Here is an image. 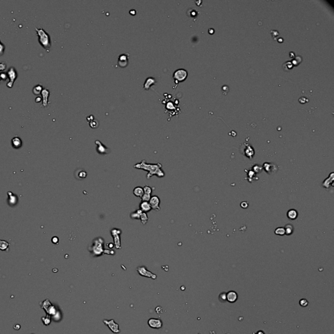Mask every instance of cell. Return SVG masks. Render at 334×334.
<instances>
[{
  "instance_id": "cell-1",
  "label": "cell",
  "mask_w": 334,
  "mask_h": 334,
  "mask_svg": "<svg viewBox=\"0 0 334 334\" xmlns=\"http://www.w3.org/2000/svg\"><path fill=\"white\" fill-rule=\"evenodd\" d=\"M136 169H142L144 170L148 171L147 179H149L151 177L155 175L159 178H163L165 176V173L161 169L162 165L161 163L157 164H148L145 160H142L140 163H137L133 166Z\"/></svg>"
},
{
  "instance_id": "cell-2",
  "label": "cell",
  "mask_w": 334,
  "mask_h": 334,
  "mask_svg": "<svg viewBox=\"0 0 334 334\" xmlns=\"http://www.w3.org/2000/svg\"><path fill=\"white\" fill-rule=\"evenodd\" d=\"M38 36V40L40 45L43 46L46 51L49 52V49L52 46L51 39L48 33L45 32L43 28H35Z\"/></svg>"
},
{
  "instance_id": "cell-3",
  "label": "cell",
  "mask_w": 334,
  "mask_h": 334,
  "mask_svg": "<svg viewBox=\"0 0 334 334\" xmlns=\"http://www.w3.org/2000/svg\"><path fill=\"white\" fill-rule=\"evenodd\" d=\"M91 252L94 256L101 255L103 253V239L102 238H99L95 239L92 245V249L90 250Z\"/></svg>"
},
{
  "instance_id": "cell-4",
  "label": "cell",
  "mask_w": 334,
  "mask_h": 334,
  "mask_svg": "<svg viewBox=\"0 0 334 334\" xmlns=\"http://www.w3.org/2000/svg\"><path fill=\"white\" fill-rule=\"evenodd\" d=\"M187 76V72L185 69H178L176 71H174L173 74V78L176 84L185 80Z\"/></svg>"
},
{
  "instance_id": "cell-5",
  "label": "cell",
  "mask_w": 334,
  "mask_h": 334,
  "mask_svg": "<svg viewBox=\"0 0 334 334\" xmlns=\"http://www.w3.org/2000/svg\"><path fill=\"white\" fill-rule=\"evenodd\" d=\"M7 74L8 76V79H9V82H7V86L9 88H11L13 86L14 81L16 80V78H17V73L14 67H11L7 73Z\"/></svg>"
},
{
  "instance_id": "cell-6",
  "label": "cell",
  "mask_w": 334,
  "mask_h": 334,
  "mask_svg": "<svg viewBox=\"0 0 334 334\" xmlns=\"http://www.w3.org/2000/svg\"><path fill=\"white\" fill-rule=\"evenodd\" d=\"M137 271L141 276H143V277L151 278L152 279H157V275L147 270V268L145 266H140L137 268Z\"/></svg>"
},
{
  "instance_id": "cell-7",
  "label": "cell",
  "mask_w": 334,
  "mask_h": 334,
  "mask_svg": "<svg viewBox=\"0 0 334 334\" xmlns=\"http://www.w3.org/2000/svg\"><path fill=\"white\" fill-rule=\"evenodd\" d=\"M103 322L105 325L108 326L110 330L114 333H119L120 330L119 328V324L116 323L113 319L111 320H103Z\"/></svg>"
},
{
  "instance_id": "cell-8",
  "label": "cell",
  "mask_w": 334,
  "mask_h": 334,
  "mask_svg": "<svg viewBox=\"0 0 334 334\" xmlns=\"http://www.w3.org/2000/svg\"><path fill=\"white\" fill-rule=\"evenodd\" d=\"M148 324L151 328L161 329L163 327V322L160 318H151L148 320Z\"/></svg>"
},
{
  "instance_id": "cell-9",
  "label": "cell",
  "mask_w": 334,
  "mask_h": 334,
  "mask_svg": "<svg viewBox=\"0 0 334 334\" xmlns=\"http://www.w3.org/2000/svg\"><path fill=\"white\" fill-rule=\"evenodd\" d=\"M121 233V231L118 229H114L111 230V234L114 238V245L116 249H121V241L120 238H119V234Z\"/></svg>"
},
{
  "instance_id": "cell-10",
  "label": "cell",
  "mask_w": 334,
  "mask_h": 334,
  "mask_svg": "<svg viewBox=\"0 0 334 334\" xmlns=\"http://www.w3.org/2000/svg\"><path fill=\"white\" fill-rule=\"evenodd\" d=\"M149 203L150 204L151 209L156 210V211H160L161 210V208H160V198L157 196L155 195V196H153L152 197H151L150 200L149 201Z\"/></svg>"
},
{
  "instance_id": "cell-11",
  "label": "cell",
  "mask_w": 334,
  "mask_h": 334,
  "mask_svg": "<svg viewBox=\"0 0 334 334\" xmlns=\"http://www.w3.org/2000/svg\"><path fill=\"white\" fill-rule=\"evenodd\" d=\"M50 91L46 88L43 89L41 92L42 95V100H43V104L41 106L43 108H46L48 104V98L50 96Z\"/></svg>"
},
{
  "instance_id": "cell-12",
  "label": "cell",
  "mask_w": 334,
  "mask_h": 334,
  "mask_svg": "<svg viewBox=\"0 0 334 334\" xmlns=\"http://www.w3.org/2000/svg\"><path fill=\"white\" fill-rule=\"evenodd\" d=\"M95 144L97 145L96 150L99 154H107L108 153V148L104 146L99 140L95 141Z\"/></svg>"
},
{
  "instance_id": "cell-13",
  "label": "cell",
  "mask_w": 334,
  "mask_h": 334,
  "mask_svg": "<svg viewBox=\"0 0 334 334\" xmlns=\"http://www.w3.org/2000/svg\"><path fill=\"white\" fill-rule=\"evenodd\" d=\"M129 63V57L127 54H122L119 56L118 58V65L121 67H125L127 66Z\"/></svg>"
},
{
  "instance_id": "cell-14",
  "label": "cell",
  "mask_w": 334,
  "mask_h": 334,
  "mask_svg": "<svg viewBox=\"0 0 334 334\" xmlns=\"http://www.w3.org/2000/svg\"><path fill=\"white\" fill-rule=\"evenodd\" d=\"M238 298V294L235 291H229L227 294V301L230 303H235Z\"/></svg>"
},
{
  "instance_id": "cell-15",
  "label": "cell",
  "mask_w": 334,
  "mask_h": 334,
  "mask_svg": "<svg viewBox=\"0 0 334 334\" xmlns=\"http://www.w3.org/2000/svg\"><path fill=\"white\" fill-rule=\"evenodd\" d=\"M140 208L141 210L144 213L149 212V211H150L151 210V206L149 204V202L142 201L140 203Z\"/></svg>"
},
{
  "instance_id": "cell-16",
  "label": "cell",
  "mask_w": 334,
  "mask_h": 334,
  "mask_svg": "<svg viewBox=\"0 0 334 334\" xmlns=\"http://www.w3.org/2000/svg\"><path fill=\"white\" fill-rule=\"evenodd\" d=\"M155 83V80L154 78L148 77L145 81V83L144 84L143 87L145 89H149L150 86L151 85H154Z\"/></svg>"
},
{
  "instance_id": "cell-17",
  "label": "cell",
  "mask_w": 334,
  "mask_h": 334,
  "mask_svg": "<svg viewBox=\"0 0 334 334\" xmlns=\"http://www.w3.org/2000/svg\"><path fill=\"white\" fill-rule=\"evenodd\" d=\"M11 143L13 146L14 148H19L22 146V140L18 136H15L12 139Z\"/></svg>"
},
{
  "instance_id": "cell-18",
  "label": "cell",
  "mask_w": 334,
  "mask_h": 334,
  "mask_svg": "<svg viewBox=\"0 0 334 334\" xmlns=\"http://www.w3.org/2000/svg\"><path fill=\"white\" fill-rule=\"evenodd\" d=\"M133 194L136 197L142 198V197L144 194L143 188L141 187H135L133 189Z\"/></svg>"
},
{
  "instance_id": "cell-19",
  "label": "cell",
  "mask_w": 334,
  "mask_h": 334,
  "mask_svg": "<svg viewBox=\"0 0 334 334\" xmlns=\"http://www.w3.org/2000/svg\"><path fill=\"white\" fill-rule=\"evenodd\" d=\"M287 216L290 219H296L298 217V212L295 209H290L287 213Z\"/></svg>"
},
{
  "instance_id": "cell-20",
  "label": "cell",
  "mask_w": 334,
  "mask_h": 334,
  "mask_svg": "<svg viewBox=\"0 0 334 334\" xmlns=\"http://www.w3.org/2000/svg\"><path fill=\"white\" fill-rule=\"evenodd\" d=\"M10 245V244L5 240L0 239V250L2 251H8V247Z\"/></svg>"
},
{
  "instance_id": "cell-21",
  "label": "cell",
  "mask_w": 334,
  "mask_h": 334,
  "mask_svg": "<svg viewBox=\"0 0 334 334\" xmlns=\"http://www.w3.org/2000/svg\"><path fill=\"white\" fill-rule=\"evenodd\" d=\"M42 90H43V86L40 84L36 85L33 88V93L34 95H39L41 94Z\"/></svg>"
},
{
  "instance_id": "cell-22",
  "label": "cell",
  "mask_w": 334,
  "mask_h": 334,
  "mask_svg": "<svg viewBox=\"0 0 334 334\" xmlns=\"http://www.w3.org/2000/svg\"><path fill=\"white\" fill-rule=\"evenodd\" d=\"M142 212H143V211H142L140 209H137L136 211H135V212L132 213V214H130V217H131L132 219H140V215Z\"/></svg>"
},
{
  "instance_id": "cell-23",
  "label": "cell",
  "mask_w": 334,
  "mask_h": 334,
  "mask_svg": "<svg viewBox=\"0 0 334 334\" xmlns=\"http://www.w3.org/2000/svg\"><path fill=\"white\" fill-rule=\"evenodd\" d=\"M140 219L141 220V222H142V224H144V225L146 224V222H148V215H147L146 213L142 212L140 215Z\"/></svg>"
},
{
  "instance_id": "cell-24",
  "label": "cell",
  "mask_w": 334,
  "mask_h": 334,
  "mask_svg": "<svg viewBox=\"0 0 334 334\" xmlns=\"http://www.w3.org/2000/svg\"><path fill=\"white\" fill-rule=\"evenodd\" d=\"M285 231V234H287V235H290L293 232V227L291 225H286Z\"/></svg>"
},
{
  "instance_id": "cell-25",
  "label": "cell",
  "mask_w": 334,
  "mask_h": 334,
  "mask_svg": "<svg viewBox=\"0 0 334 334\" xmlns=\"http://www.w3.org/2000/svg\"><path fill=\"white\" fill-rule=\"evenodd\" d=\"M219 300L221 303H225V301H227V293H221L219 294Z\"/></svg>"
},
{
  "instance_id": "cell-26",
  "label": "cell",
  "mask_w": 334,
  "mask_h": 334,
  "mask_svg": "<svg viewBox=\"0 0 334 334\" xmlns=\"http://www.w3.org/2000/svg\"><path fill=\"white\" fill-rule=\"evenodd\" d=\"M275 234H278V235H280V236H282V235H284V234H285V228H281V227L277 228V229L275 230Z\"/></svg>"
},
{
  "instance_id": "cell-27",
  "label": "cell",
  "mask_w": 334,
  "mask_h": 334,
  "mask_svg": "<svg viewBox=\"0 0 334 334\" xmlns=\"http://www.w3.org/2000/svg\"><path fill=\"white\" fill-rule=\"evenodd\" d=\"M144 189V194H148V195H151L152 192V189L150 187H149L148 185H146L144 186V187L143 188Z\"/></svg>"
},
{
  "instance_id": "cell-28",
  "label": "cell",
  "mask_w": 334,
  "mask_h": 334,
  "mask_svg": "<svg viewBox=\"0 0 334 334\" xmlns=\"http://www.w3.org/2000/svg\"><path fill=\"white\" fill-rule=\"evenodd\" d=\"M299 303H300V306H301V307H307V306L309 305V301H307L306 299H301V300H300V302Z\"/></svg>"
},
{
  "instance_id": "cell-29",
  "label": "cell",
  "mask_w": 334,
  "mask_h": 334,
  "mask_svg": "<svg viewBox=\"0 0 334 334\" xmlns=\"http://www.w3.org/2000/svg\"><path fill=\"white\" fill-rule=\"evenodd\" d=\"M142 201H144V202H149V200L151 198V195H148V194H144V195L142 197Z\"/></svg>"
},
{
  "instance_id": "cell-30",
  "label": "cell",
  "mask_w": 334,
  "mask_h": 334,
  "mask_svg": "<svg viewBox=\"0 0 334 334\" xmlns=\"http://www.w3.org/2000/svg\"><path fill=\"white\" fill-rule=\"evenodd\" d=\"M78 176H79V178H80V179H84V178H85L86 176H87V173H86L85 171L81 170L79 172L78 174Z\"/></svg>"
},
{
  "instance_id": "cell-31",
  "label": "cell",
  "mask_w": 334,
  "mask_h": 334,
  "mask_svg": "<svg viewBox=\"0 0 334 334\" xmlns=\"http://www.w3.org/2000/svg\"><path fill=\"white\" fill-rule=\"evenodd\" d=\"M5 45L3 44H2L1 41H0V56L3 55L4 54V50H5Z\"/></svg>"
},
{
  "instance_id": "cell-32",
  "label": "cell",
  "mask_w": 334,
  "mask_h": 334,
  "mask_svg": "<svg viewBox=\"0 0 334 334\" xmlns=\"http://www.w3.org/2000/svg\"><path fill=\"white\" fill-rule=\"evenodd\" d=\"M0 76H1V78H2V80H9V79H8V76H7V73H2L0 74Z\"/></svg>"
},
{
  "instance_id": "cell-33",
  "label": "cell",
  "mask_w": 334,
  "mask_h": 334,
  "mask_svg": "<svg viewBox=\"0 0 334 334\" xmlns=\"http://www.w3.org/2000/svg\"><path fill=\"white\" fill-rule=\"evenodd\" d=\"M155 312H156L157 314H160V313H163V308L161 307V306H157V307L155 308Z\"/></svg>"
},
{
  "instance_id": "cell-34",
  "label": "cell",
  "mask_w": 334,
  "mask_h": 334,
  "mask_svg": "<svg viewBox=\"0 0 334 334\" xmlns=\"http://www.w3.org/2000/svg\"><path fill=\"white\" fill-rule=\"evenodd\" d=\"M6 64L3 62L2 63H0V71H3V70H5L6 69Z\"/></svg>"
},
{
  "instance_id": "cell-35",
  "label": "cell",
  "mask_w": 334,
  "mask_h": 334,
  "mask_svg": "<svg viewBox=\"0 0 334 334\" xmlns=\"http://www.w3.org/2000/svg\"><path fill=\"white\" fill-rule=\"evenodd\" d=\"M42 101V98L40 97H37L35 98V102L39 103H41Z\"/></svg>"
},
{
  "instance_id": "cell-36",
  "label": "cell",
  "mask_w": 334,
  "mask_h": 334,
  "mask_svg": "<svg viewBox=\"0 0 334 334\" xmlns=\"http://www.w3.org/2000/svg\"><path fill=\"white\" fill-rule=\"evenodd\" d=\"M257 334H264V333H263V331H258V333H257Z\"/></svg>"
},
{
  "instance_id": "cell-37",
  "label": "cell",
  "mask_w": 334,
  "mask_h": 334,
  "mask_svg": "<svg viewBox=\"0 0 334 334\" xmlns=\"http://www.w3.org/2000/svg\"><path fill=\"white\" fill-rule=\"evenodd\" d=\"M1 80H2V78H1V76H0V81H1Z\"/></svg>"
}]
</instances>
